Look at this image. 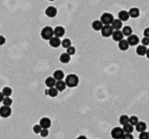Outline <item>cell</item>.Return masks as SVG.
<instances>
[{
    "label": "cell",
    "instance_id": "1",
    "mask_svg": "<svg viewBox=\"0 0 149 139\" xmlns=\"http://www.w3.org/2000/svg\"><path fill=\"white\" fill-rule=\"evenodd\" d=\"M65 82L66 84V86H68L70 88H74V87L78 86V84L79 83V78L75 74H69L66 78V81Z\"/></svg>",
    "mask_w": 149,
    "mask_h": 139
},
{
    "label": "cell",
    "instance_id": "2",
    "mask_svg": "<svg viewBox=\"0 0 149 139\" xmlns=\"http://www.w3.org/2000/svg\"><path fill=\"white\" fill-rule=\"evenodd\" d=\"M41 37L45 40H50L53 36H54V32H53V29L51 26H46L42 29L41 31Z\"/></svg>",
    "mask_w": 149,
    "mask_h": 139
},
{
    "label": "cell",
    "instance_id": "3",
    "mask_svg": "<svg viewBox=\"0 0 149 139\" xmlns=\"http://www.w3.org/2000/svg\"><path fill=\"white\" fill-rule=\"evenodd\" d=\"M114 17L113 16L112 13L110 12H104L101 16H100V21L102 22V24L104 25H111L113 21Z\"/></svg>",
    "mask_w": 149,
    "mask_h": 139
},
{
    "label": "cell",
    "instance_id": "4",
    "mask_svg": "<svg viewBox=\"0 0 149 139\" xmlns=\"http://www.w3.org/2000/svg\"><path fill=\"white\" fill-rule=\"evenodd\" d=\"M124 134H125L124 130L123 128H120V127H115L111 131V136L113 139H122Z\"/></svg>",
    "mask_w": 149,
    "mask_h": 139
},
{
    "label": "cell",
    "instance_id": "5",
    "mask_svg": "<svg viewBox=\"0 0 149 139\" xmlns=\"http://www.w3.org/2000/svg\"><path fill=\"white\" fill-rule=\"evenodd\" d=\"M100 32H101L102 37H112L113 32V29L111 26V25H103Z\"/></svg>",
    "mask_w": 149,
    "mask_h": 139
},
{
    "label": "cell",
    "instance_id": "6",
    "mask_svg": "<svg viewBox=\"0 0 149 139\" xmlns=\"http://www.w3.org/2000/svg\"><path fill=\"white\" fill-rule=\"evenodd\" d=\"M11 115V106H6L3 105L2 107H0V117L3 118H7Z\"/></svg>",
    "mask_w": 149,
    "mask_h": 139
},
{
    "label": "cell",
    "instance_id": "7",
    "mask_svg": "<svg viewBox=\"0 0 149 139\" xmlns=\"http://www.w3.org/2000/svg\"><path fill=\"white\" fill-rule=\"evenodd\" d=\"M127 42H128L129 45L130 46H135V45H138L139 42H140V38L137 35L135 34H132L130 35L129 37H127Z\"/></svg>",
    "mask_w": 149,
    "mask_h": 139
},
{
    "label": "cell",
    "instance_id": "8",
    "mask_svg": "<svg viewBox=\"0 0 149 139\" xmlns=\"http://www.w3.org/2000/svg\"><path fill=\"white\" fill-rule=\"evenodd\" d=\"M39 125L42 127V129H49L52 125V121L48 118H43L39 121Z\"/></svg>",
    "mask_w": 149,
    "mask_h": 139
},
{
    "label": "cell",
    "instance_id": "9",
    "mask_svg": "<svg viewBox=\"0 0 149 139\" xmlns=\"http://www.w3.org/2000/svg\"><path fill=\"white\" fill-rule=\"evenodd\" d=\"M46 15L48 17H55L57 16V13H58V11L57 9L54 7V6H48L46 9Z\"/></svg>",
    "mask_w": 149,
    "mask_h": 139
},
{
    "label": "cell",
    "instance_id": "10",
    "mask_svg": "<svg viewBox=\"0 0 149 139\" xmlns=\"http://www.w3.org/2000/svg\"><path fill=\"white\" fill-rule=\"evenodd\" d=\"M112 37H113V41H115V42H119L120 40L123 39L124 34H123L122 31H120V30H116V31H113V35H112Z\"/></svg>",
    "mask_w": 149,
    "mask_h": 139
},
{
    "label": "cell",
    "instance_id": "11",
    "mask_svg": "<svg viewBox=\"0 0 149 139\" xmlns=\"http://www.w3.org/2000/svg\"><path fill=\"white\" fill-rule=\"evenodd\" d=\"M49 43L52 47L53 48H58L61 45V40H60V37H55L53 36L50 40H49Z\"/></svg>",
    "mask_w": 149,
    "mask_h": 139
},
{
    "label": "cell",
    "instance_id": "12",
    "mask_svg": "<svg viewBox=\"0 0 149 139\" xmlns=\"http://www.w3.org/2000/svg\"><path fill=\"white\" fill-rule=\"evenodd\" d=\"M53 32H54V36L58 37H62L66 33V30L63 26H57L53 29Z\"/></svg>",
    "mask_w": 149,
    "mask_h": 139
},
{
    "label": "cell",
    "instance_id": "13",
    "mask_svg": "<svg viewBox=\"0 0 149 139\" xmlns=\"http://www.w3.org/2000/svg\"><path fill=\"white\" fill-rule=\"evenodd\" d=\"M119 43H118V46H119V49L120 50V51H127L128 50V48H129V43H128V42H127V40H125V39H122V40H120L119 42H118Z\"/></svg>",
    "mask_w": 149,
    "mask_h": 139
},
{
    "label": "cell",
    "instance_id": "14",
    "mask_svg": "<svg viewBox=\"0 0 149 139\" xmlns=\"http://www.w3.org/2000/svg\"><path fill=\"white\" fill-rule=\"evenodd\" d=\"M118 18L120 19L122 22L127 21V20H128V19L130 18V16H129L128 11H125V10L120 11L119 12V14H118Z\"/></svg>",
    "mask_w": 149,
    "mask_h": 139
},
{
    "label": "cell",
    "instance_id": "15",
    "mask_svg": "<svg viewBox=\"0 0 149 139\" xmlns=\"http://www.w3.org/2000/svg\"><path fill=\"white\" fill-rule=\"evenodd\" d=\"M128 13H129L130 17H132V18H137V17H140V9L139 8H137V7H132L128 11Z\"/></svg>",
    "mask_w": 149,
    "mask_h": 139
},
{
    "label": "cell",
    "instance_id": "16",
    "mask_svg": "<svg viewBox=\"0 0 149 139\" xmlns=\"http://www.w3.org/2000/svg\"><path fill=\"white\" fill-rule=\"evenodd\" d=\"M111 26L113 27V31H116V30H120L121 28H122V26H123V25H122V21L120 20V19H113V23L111 24Z\"/></svg>",
    "mask_w": 149,
    "mask_h": 139
},
{
    "label": "cell",
    "instance_id": "17",
    "mask_svg": "<svg viewBox=\"0 0 149 139\" xmlns=\"http://www.w3.org/2000/svg\"><path fill=\"white\" fill-rule=\"evenodd\" d=\"M71 60V55H69L67 52H64L59 57V61L62 63H68Z\"/></svg>",
    "mask_w": 149,
    "mask_h": 139
},
{
    "label": "cell",
    "instance_id": "18",
    "mask_svg": "<svg viewBox=\"0 0 149 139\" xmlns=\"http://www.w3.org/2000/svg\"><path fill=\"white\" fill-rule=\"evenodd\" d=\"M103 24L100 20H94L93 23H92V28L96 31H101L102 27H103Z\"/></svg>",
    "mask_w": 149,
    "mask_h": 139
},
{
    "label": "cell",
    "instance_id": "19",
    "mask_svg": "<svg viewBox=\"0 0 149 139\" xmlns=\"http://www.w3.org/2000/svg\"><path fill=\"white\" fill-rule=\"evenodd\" d=\"M146 51H147V48L146 46L141 44V45H138L137 48H136V53L139 55V56H145L146 54Z\"/></svg>",
    "mask_w": 149,
    "mask_h": 139
},
{
    "label": "cell",
    "instance_id": "20",
    "mask_svg": "<svg viewBox=\"0 0 149 139\" xmlns=\"http://www.w3.org/2000/svg\"><path fill=\"white\" fill-rule=\"evenodd\" d=\"M53 78L57 80V81H59V80H63L64 78H65V73H64L63 71L61 70H57L53 72Z\"/></svg>",
    "mask_w": 149,
    "mask_h": 139
},
{
    "label": "cell",
    "instance_id": "21",
    "mask_svg": "<svg viewBox=\"0 0 149 139\" xmlns=\"http://www.w3.org/2000/svg\"><path fill=\"white\" fill-rule=\"evenodd\" d=\"M55 87H56V89H57L58 91H63V90H65L66 88V84L65 81L59 80V81H57V82H56Z\"/></svg>",
    "mask_w": 149,
    "mask_h": 139
},
{
    "label": "cell",
    "instance_id": "22",
    "mask_svg": "<svg viewBox=\"0 0 149 139\" xmlns=\"http://www.w3.org/2000/svg\"><path fill=\"white\" fill-rule=\"evenodd\" d=\"M56 82H57V80H56L53 77H48V78L46 79V81H45L46 85L47 87H49V88L55 87V85H56Z\"/></svg>",
    "mask_w": 149,
    "mask_h": 139
},
{
    "label": "cell",
    "instance_id": "23",
    "mask_svg": "<svg viewBox=\"0 0 149 139\" xmlns=\"http://www.w3.org/2000/svg\"><path fill=\"white\" fill-rule=\"evenodd\" d=\"M135 129L138 132H143V131H146V124L145 122H140L135 125Z\"/></svg>",
    "mask_w": 149,
    "mask_h": 139
},
{
    "label": "cell",
    "instance_id": "24",
    "mask_svg": "<svg viewBox=\"0 0 149 139\" xmlns=\"http://www.w3.org/2000/svg\"><path fill=\"white\" fill-rule=\"evenodd\" d=\"M46 93L48 94V96H50L51 98H55L58 96V90L56 89V87H52V88H49V90H47Z\"/></svg>",
    "mask_w": 149,
    "mask_h": 139
},
{
    "label": "cell",
    "instance_id": "25",
    "mask_svg": "<svg viewBox=\"0 0 149 139\" xmlns=\"http://www.w3.org/2000/svg\"><path fill=\"white\" fill-rule=\"evenodd\" d=\"M122 32L124 34V36H126V37H129L130 35L133 34V29L130 27V26H124L122 28Z\"/></svg>",
    "mask_w": 149,
    "mask_h": 139
},
{
    "label": "cell",
    "instance_id": "26",
    "mask_svg": "<svg viewBox=\"0 0 149 139\" xmlns=\"http://www.w3.org/2000/svg\"><path fill=\"white\" fill-rule=\"evenodd\" d=\"M123 130L125 133H132L134 131V125L128 123L126 125H123Z\"/></svg>",
    "mask_w": 149,
    "mask_h": 139
},
{
    "label": "cell",
    "instance_id": "27",
    "mask_svg": "<svg viewBox=\"0 0 149 139\" xmlns=\"http://www.w3.org/2000/svg\"><path fill=\"white\" fill-rule=\"evenodd\" d=\"M119 123L121 125H126L129 123V118L126 115H122L119 118Z\"/></svg>",
    "mask_w": 149,
    "mask_h": 139
},
{
    "label": "cell",
    "instance_id": "28",
    "mask_svg": "<svg viewBox=\"0 0 149 139\" xmlns=\"http://www.w3.org/2000/svg\"><path fill=\"white\" fill-rule=\"evenodd\" d=\"M2 92L5 97H10L11 94H12V90L10 88V87H4L3 90H2Z\"/></svg>",
    "mask_w": 149,
    "mask_h": 139
},
{
    "label": "cell",
    "instance_id": "29",
    "mask_svg": "<svg viewBox=\"0 0 149 139\" xmlns=\"http://www.w3.org/2000/svg\"><path fill=\"white\" fill-rule=\"evenodd\" d=\"M61 45H62L63 48L67 49L68 47H70V46L72 45V42H71V40L69 38H66V39H64L61 42Z\"/></svg>",
    "mask_w": 149,
    "mask_h": 139
},
{
    "label": "cell",
    "instance_id": "30",
    "mask_svg": "<svg viewBox=\"0 0 149 139\" xmlns=\"http://www.w3.org/2000/svg\"><path fill=\"white\" fill-rule=\"evenodd\" d=\"M138 123H139V118L136 116H132V117L129 118V124H131L132 125L135 126Z\"/></svg>",
    "mask_w": 149,
    "mask_h": 139
},
{
    "label": "cell",
    "instance_id": "31",
    "mask_svg": "<svg viewBox=\"0 0 149 139\" xmlns=\"http://www.w3.org/2000/svg\"><path fill=\"white\" fill-rule=\"evenodd\" d=\"M3 104L6 105V106H11L12 104V99L10 97H5L3 100Z\"/></svg>",
    "mask_w": 149,
    "mask_h": 139
},
{
    "label": "cell",
    "instance_id": "32",
    "mask_svg": "<svg viewBox=\"0 0 149 139\" xmlns=\"http://www.w3.org/2000/svg\"><path fill=\"white\" fill-rule=\"evenodd\" d=\"M66 52H67L69 55L72 56V55L75 54V52H76V49H75V47H73V46L71 45L70 47H68V48L66 49Z\"/></svg>",
    "mask_w": 149,
    "mask_h": 139
},
{
    "label": "cell",
    "instance_id": "33",
    "mask_svg": "<svg viewBox=\"0 0 149 139\" xmlns=\"http://www.w3.org/2000/svg\"><path fill=\"white\" fill-rule=\"evenodd\" d=\"M139 139H149V134H148V132H146V131L140 132V134L139 136Z\"/></svg>",
    "mask_w": 149,
    "mask_h": 139
},
{
    "label": "cell",
    "instance_id": "34",
    "mask_svg": "<svg viewBox=\"0 0 149 139\" xmlns=\"http://www.w3.org/2000/svg\"><path fill=\"white\" fill-rule=\"evenodd\" d=\"M39 134H40V136L42 137H46V136H48V135H49L48 129H42V130L40 131Z\"/></svg>",
    "mask_w": 149,
    "mask_h": 139
},
{
    "label": "cell",
    "instance_id": "35",
    "mask_svg": "<svg viewBox=\"0 0 149 139\" xmlns=\"http://www.w3.org/2000/svg\"><path fill=\"white\" fill-rule=\"evenodd\" d=\"M41 130H42V127L39 124H36L33 126V131L35 134H39Z\"/></svg>",
    "mask_w": 149,
    "mask_h": 139
},
{
    "label": "cell",
    "instance_id": "36",
    "mask_svg": "<svg viewBox=\"0 0 149 139\" xmlns=\"http://www.w3.org/2000/svg\"><path fill=\"white\" fill-rule=\"evenodd\" d=\"M122 139H134V136L131 133H126L124 134Z\"/></svg>",
    "mask_w": 149,
    "mask_h": 139
},
{
    "label": "cell",
    "instance_id": "37",
    "mask_svg": "<svg viewBox=\"0 0 149 139\" xmlns=\"http://www.w3.org/2000/svg\"><path fill=\"white\" fill-rule=\"evenodd\" d=\"M141 42H142V44L145 45V46L149 45V37H144L142 38Z\"/></svg>",
    "mask_w": 149,
    "mask_h": 139
},
{
    "label": "cell",
    "instance_id": "38",
    "mask_svg": "<svg viewBox=\"0 0 149 139\" xmlns=\"http://www.w3.org/2000/svg\"><path fill=\"white\" fill-rule=\"evenodd\" d=\"M5 42H6L5 37L4 36H2V35H0V46L4 45V44L5 43Z\"/></svg>",
    "mask_w": 149,
    "mask_h": 139
},
{
    "label": "cell",
    "instance_id": "39",
    "mask_svg": "<svg viewBox=\"0 0 149 139\" xmlns=\"http://www.w3.org/2000/svg\"><path fill=\"white\" fill-rule=\"evenodd\" d=\"M143 35H144V37H149V27H147V28H146V29L144 30Z\"/></svg>",
    "mask_w": 149,
    "mask_h": 139
},
{
    "label": "cell",
    "instance_id": "40",
    "mask_svg": "<svg viewBox=\"0 0 149 139\" xmlns=\"http://www.w3.org/2000/svg\"><path fill=\"white\" fill-rule=\"evenodd\" d=\"M5 98V97L4 96L3 92L1 91V92H0V103H2V102H3V100H4Z\"/></svg>",
    "mask_w": 149,
    "mask_h": 139
},
{
    "label": "cell",
    "instance_id": "41",
    "mask_svg": "<svg viewBox=\"0 0 149 139\" xmlns=\"http://www.w3.org/2000/svg\"><path fill=\"white\" fill-rule=\"evenodd\" d=\"M77 139H87V137L86 136H79L77 137Z\"/></svg>",
    "mask_w": 149,
    "mask_h": 139
},
{
    "label": "cell",
    "instance_id": "42",
    "mask_svg": "<svg viewBox=\"0 0 149 139\" xmlns=\"http://www.w3.org/2000/svg\"><path fill=\"white\" fill-rule=\"evenodd\" d=\"M146 57L149 59V49H147V51H146Z\"/></svg>",
    "mask_w": 149,
    "mask_h": 139
},
{
    "label": "cell",
    "instance_id": "43",
    "mask_svg": "<svg viewBox=\"0 0 149 139\" xmlns=\"http://www.w3.org/2000/svg\"><path fill=\"white\" fill-rule=\"evenodd\" d=\"M49 1H54V0H49Z\"/></svg>",
    "mask_w": 149,
    "mask_h": 139
},
{
    "label": "cell",
    "instance_id": "44",
    "mask_svg": "<svg viewBox=\"0 0 149 139\" xmlns=\"http://www.w3.org/2000/svg\"><path fill=\"white\" fill-rule=\"evenodd\" d=\"M148 134H149V132H148Z\"/></svg>",
    "mask_w": 149,
    "mask_h": 139
}]
</instances>
